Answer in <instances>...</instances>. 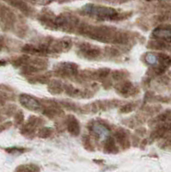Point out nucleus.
Wrapping results in <instances>:
<instances>
[{"label":"nucleus","mask_w":171,"mask_h":172,"mask_svg":"<svg viewBox=\"0 0 171 172\" xmlns=\"http://www.w3.org/2000/svg\"><path fill=\"white\" fill-rule=\"evenodd\" d=\"M164 1H171V0H164Z\"/></svg>","instance_id":"423d86ee"},{"label":"nucleus","mask_w":171,"mask_h":172,"mask_svg":"<svg viewBox=\"0 0 171 172\" xmlns=\"http://www.w3.org/2000/svg\"><path fill=\"white\" fill-rule=\"evenodd\" d=\"M83 10L86 13L96 16L98 17H110L112 16H114L116 13L112 8L103 7V6H99L95 4H86L83 8Z\"/></svg>","instance_id":"f257e3e1"},{"label":"nucleus","mask_w":171,"mask_h":172,"mask_svg":"<svg viewBox=\"0 0 171 172\" xmlns=\"http://www.w3.org/2000/svg\"><path fill=\"white\" fill-rule=\"evenodd\" d=\"M92 129L96 134L99 135V137H100L102 140L106 139L109 135V133H110L109 129L107 128L106 126L100 124V123H96L95 125H93Z\"/></svg>","instance_id":"20e7f679"},{"label":"nucleus","mask_w":171,"mask_h":172,"mask_svg":"<svg viewBox=\"0 0 171 172\" xmlns=\"http://www.w3.org/2000/svg\"><path fill=\"white\" fill-rule=\"evenodd\" d=\"M152 35L157 39L164 40L166 41L171 42V29L157 28V29L153 30Z\"/></svg>","instance_id":"7ed1b4c3"},{"label":"nucleus","mask_w":171,"mask_h":172,"mask_svg":"<svg viewBox=\"0 0 171 172\" xmlns=\"http://www.w3.org/2000/svg\"><path fill=\"white\" fill-rule=\"evenodd\" d=\"M19 101L21 103V105L27 109L32 110V111H38L40 108V104L36 98L33 97H30L29 95L22 94L20 96Z\"/></svg>","instance_id":"f03ea898"},{"label":"nucleus","mask_w":171,"mask_h":172,"mask_svg":"<svg viewBox=\"0 0 171 172\" xmlns=\"http://www.w3.org/2000/svg\"><path fill=\"white\" fill-rule=\"evenodd\" d=\"M145 60L148 64H155L157 62V57L154 54L149 53V54H146Z\"/></svg>","instance_id":"39448f33"}]
</instances>
